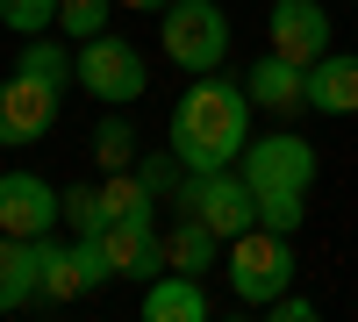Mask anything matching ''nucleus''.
Masks as SVG:
<instances>
[{"instance_id": "20", "label": "nucleus", "mask_w": 358, "mask_h": 322, "mask_svg": "<svg viewBox=\"0 0 358 322\" xmlns=\"http://www.w3.org/2000/svg\"><path fill=\"white\" fill-rule=\"evenodd\" d=\"M94 165L101 172H129L136 165V129L122 122V115H108V122L94 129Z\"/></svg>"}, {"instance_id": "9", "label": "nucleus", "mask_w": 358, "mask_h": 322, "mask_svg": "<svg viewBox=\"0 0 358 322\" xmlns=\"http://www.w3.org/2000/svg\"><path fill=\"white\" fill-rule=\"evenodd\" d=\"M57 86H43V79H8L0 86V151H22V143H36V136H50V122H57Z\"/></svg>"}, {"instance_id": "16", "label": "nucleus", "mask_w": 358, "mask_h": 322, "mask_svg": "<svg viewBox=\"0 0 358 322\" xmlns=\"http://www.w3.org/2000/svg\"><path fill=\"white\" fill-rule=\"evenodd\" d=\"M36 301V237H8L0 229V315Z\"/></svg>"}, {"instance_id": "6", "label": "nucleus", "mask_w": 358, "mask_h": 322, "mask_svg": "<svg viewBox=\"0 0 358 322\" xmlns=\"http://www.w3.org/2000/svg\"><path fill=\"white\" fill-rule=\"evenodd\" d=\"M79 86L94 101H143V86H151V65H143V50L122 43V36H94L79 43Z\"/></svg>"}, {"instance_id": "19", "label": "nucleus", "mask_w": 358, "mask_h": 322, "mask_svg": "<svg viewBox=\"0 0 358 322\" xmlns=\"http://www.w3.org/2000/svg\"><path fill=\"white\" fill-rule=\"evenodd\" d=\"M122 8V0H57V29H65V43H94L108 36V15Z\"/></svg>"}, {"instance_id": "11", "label": "nucleus", "mask_w": 358, "mask_h": 322, "mask_svg": "<svg viewBox=\"0 0 358 322\" xmlns=\"http://www.w3.org/2000/svg\"><path fill=\"white\" fill-rule=\"evenodd\" d=\"M244 86H251V101L265 115H280V122L308 115V65H294V57H280V50H265L258 65L244 72Z\"/></svg>"}, {"instance_id": "7", "label": "nucleus", "mask_w": 358, "mask_h": 322, "mask_svg": "<svg viewBox=\"0 0 358 322\" xmlns=\"http://www.w3.org/2000/svg\"><path fill=\"white\" fill-rule=\"evenodd\" d=\"M94 244H101V258H108L115 279H143V286H151V279L165 272V237H158V222L115 215V222L94 229Z\"/></svg>"}, {"instance_id": "12", "label": "nucleus", "mask_w": 358, "mask_h": 322, "mask_svg": "<svg viewBox=\"0 0 358 322\" xmlns=\"http://www.w3.org/2000/svg\"><path fill=\"white\" fill-rule=\"evenodd\" d=\"M308 108L315 115H358V50H322L308 65Z\"/></svg>"}, {"instance_id": "21", "label": "nucleus", "mask_w": 358, "mask_h": 322, "mask_svg": "<svg viewBox=\"0 0 358 322\" xmlns=\"http://www.w3.org/2000/svg\"><path fill=\"white\" fill-rule=\"evenodd\" d=\"M258 222H265V229H280V237H294V229L308 222V193H294V186L258 193Z\"/></svg>"}, {"instance_id": "14", "label": "nucleus", "mask_w": 358, "mask_h": 322, "mask_svg": "<svg viewBox=\"0 0 358 322\" xmlns=\"http://www.w3.org/2000/svg\"><path fill=\"white\" fill-rule=\"evenodd\" d=\"M215 258H222V237H215V229H208L201 215H187V208H179L172 215V229H165V265L172 272H215Z\"/></svg>"}, {"instance_id": "1", "label": "nucleus", "mask_w": 358, "mask_h": 322, "mask_svg": "<svg viewBox=\"0 0 358 322\" xmlns=\"http://www.w3.org/2000/svg\"><path fill=\"white\" fill-rule=\"evenodd\" d=\"M165 143L187 172H222L244 158L251 143V86L244 79H222V72H201L187 94L172 101V122Z\"/></svg>"}, {"instance_id": "3", "label": "nucleus", "mask_w": 358, "mask_h": 322, "mask_svg": "<svg viewBox=\"0 0 358 322\" xmlns=\"http://www.w3.org/2000/svg\"><path fill=\"white\" fill-rule=\"evenodd\" d=\"M158 43L179 72H222V57H229V15H222V0H172L165 22H158Z\"/></svg>"}, {"instance_id": "5", "label": "nucleus", "mask_w": 358, "mask_h": 322, "mask_svg": "<svg viewBox=\"0 0 358 322\" xmlns=\"http://www.w3.org/2000/svg\"><path fill=\"white\" fill-rule=\"evenodd\" d=\"M236 172H244V180H251L258 193H280V186L308 193V186H315V143H308V136H294V129H273V136L244 143Z\"/></svg>"}, {"instance_id": "18", "label": "nucleus", "mask_w": 358, "mask_h": 322, "mask_svg": "<svg viewBox=\"0 0 358 322\" xmlns=\"http://www.w3.org/2000/svg\"><path fill=\"white\" fill-rule=\"evenodd\" d=\"M101 208H108V222L115 215H136V222H151L158 215V193H151V180L129 165V172H101Z\"/></svg>"}, {"instance_id": "4", "label": "nucleus", "mask_w": 358, "mask_h": 322, "mask_svg": "<svg viewBox=\"0 0 358 322\" xmlns=\"http://www.w3.org/2000/svg\"><path fill=\"white\" fill-rule=\"evenodd\" d=\"M179 208L201 215L222 244H236L244 229H258V186H251L236 165H222V172H187V180H179Z\"/></svg>"}, {"instance_id": "2", "label": "nucleus", "mask_w": 358, "mask_h": 322, "mask_svg": "<svg viewBox=\"0 0 358 322\" xmlns=\"http://www.w3.org/2000/svg\"><path fill=\"white\" fill-rule=\"evenodd\" d=\"M294 272H301V265H294V244L280 237V229H265V222L229 244V294L244 308H258V315L294 286Z\"/></svg>"}, {"instance_id": "17", "label": "nucleus", "mask_w": 358, "mask_h": 322, "mask_svg": "<svg viewBox=\"0 0 358 322\" xmlns=\"http://www.w3.org/2000/svg\"><path fill=\"white\" fill-rule=\"evenodd\" d=\"M15 72L22 79H43V86H65L79 79V50H65V43H43V36H22V57H15Z\"/></svg>"}, {"instance_id": "15", "label": "nucleus", "mask_w": 358, "mask_h": 322, "mask_svg": "<svg viewBox=\"0 0 358 322\" xmlns=\"http://www.w3.org/2000/svg\"><path fill=\"white\" fill-rule=\"evenodd\" d=\"M79 294H94V286H86V272H79L72 244L36 237V301H79Z\"/></svg>"}, {"instance_id": "24", "label": "nucleus", "mask_w": 358, "mask_h": 322, "mask_svg": "<svg viewBox=\"0 0 358 322\" xmlns=\"http://www.w3.org/2000/svg\"><path fill=\"white\" fill-rule=\"evenodd\" d=\"M136 172H143V180H151V193H179V172H187V165H179V158L165 151V158H143Z\"/></svg>"}, {"instance_id": "26", "label": "nucleus", "mask_w": 358, "mask_h": 322, "mask_svg": "<svg viewBox=\"0 0 358 322\" xmlns=\"http://www.w3.org/2000/svg\"><path fill=\"white\" fill-rule=\"evenodd\" d=\"M122 8H136V15H143V8H151V15H165L172 0H122Z\"/></svg>"}, {"instance_id": "10", "label": "nucleus", "mask_w": 358, "mask_h": 322, "mask_svg": "<svg viewBox=\"0 0 358 322\" xmlns=\"http://www.w3.org/2000/svg\"><path fill=\"white\" fill-rule=\"evenodd\" d=\"M273 50L294 57V65H315L322 50H330V15H322V0H273Z\"/></svg>"}, {"instance_id": "8", "label": "nucleus", "mask_w": 358, "mask_h": 322, "mask_svg": "<svg viewBox=\"0 0 358 322\" xmlns=\"http://www.w3.org/2000/svg\"><path fill=\"white\" fill-rule=\"evenodd\" d=\"M65 222V193L36 172H0V229L8 237H50Z\"/></svg>"}, {"instance_id": "23", "label": "nucleus", "mask_w": 358, "mask_h": 322, "mask_svg": "<svg viewBox=\"0 0 358 322\" xmlns=\"http://www.w3.org/2000/svg\"><path fill=\"white\" fill-rule=\"evenodd\" d=\"M101 222H108V208H101V186H72V193H65V229L94 237Z\"/></svg>"}, {"instance_id": "22", "label": "nucleus", "mask_w": 358, "mask_h": 322, "mask_svg": "<svg viewBox=\"0 0 358 322\" xmlns=\"http://www.w3.org/2000/svg\"><path fill=\"white\" fill-rule=\"evenodd\" d=\"M0 22H8L15 36H43L57 22V0H0Z\"/></svg>"}, {"instance_id": "13", "label": "nucleus", "mask_w": 358, "mask_h": 322, "mask_svg": "<svg viewBox=\"0 0 358 322\" xmlns=\"http://www.w3.org/2000/svg\"><path fill=\"white\" fill-rule=\"evenodd\" d=\"M143 322H208V294L194 272H158L151 286H143Z\"/></svg>"}, {"instance_id": "25", "label": "nucleus", "mask_w": 358, "mask_h": 322, "mask_svg": "<svg viewBox=\"0 0 358 322\" xmlns=\"http://www.w3.org/2000/svg\"><path fill=\"white\" fill-rule=\"evenodd\" d=\"M265 315H273V322H315V301H308V294H294V286H287V294H280L273 308H265Z\"/></svg>"}]
</instances>
